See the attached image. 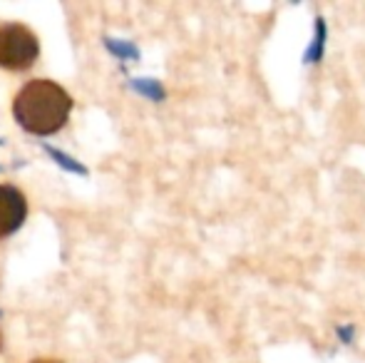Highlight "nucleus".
Segmentation results:
<instances>
[{
  "mask_svg": "<svg viewBox=\"0 0 365 363\" xmlns=\"http://www.w3.org/2000/svg\"><path fill=\"white\" fill-rule=\"evenodd\" d=\"M110 50L117 55H122V58H137V50L135 45H125V43H110Z\"/></svg>",
  "mask_w": 365,
  "mask_h": 363,
  "instance_id": "0eeeda50",
  "label": "nucleus"
},
{
  "mask_svg": "<svg viewBox=\"0 0 365 363\" xmlns=\"http://www.w3.org/2000/svg\"><path fill=\"white\" fill-rule=\"evenodd\" d=\"M28 217L25 194L13 184H0V239L15 234Z\"/></svg>",
  "mask_w": 365,
  "mask_h": 363,
  "instance_id": "7ed1b4c3",
  "label": "nucleus"
},
{
  "mask_svg": "<svg viewBox=\"0 0 365 363\" xmlns=\"http://www.w3.org/2000/svg\"><path fill=\"white\" fill-rule=\"evenodd\" d=\"M0 349H3V336H0Z\"/></svg>",
  "mask_w": 365,
  "mask_h": 363,
  "instance_id": "1a4fd4ad",
  "label": "nucleus"
},
{
  "mask_svg": "<svg viewBox=\"0 0 365 363\" xmlns=\"http://www.w3.org/2000/svg\"><path fill=\"white\" fill-rule=\"evenodd\" d=\"M73 110V97L53 80H30L13 100V117L30 135L48 137L65 127Z\"/></svg>",
  "mask_w": 365,
  "mask_h": 363,
  "instance_id": "f257e3e1",
  "label": "nucleus"
},
{
  "mask_svg": "<svg viewBox=\"0 0 365 363\" xmlns=\"http://www.w3.org/2000/svg\"><path fill=\"white\" fill-rule=\"evenodd\" d=\"M336 339L341 346H353L358 339V326L353 321H346V324H338L336 326Z\"/></svg>",
  "mask_w": 365,
  "mask_h": 363,
  "instance_id": "423d86ee",
  "label": "nucleus"
},
{
  "mask_svg": "<svg viewBox=\"0 0 365 363\" xmlns=\"http://www.w3.org/2000/svg\"><path fill=\"white\" fill-rule=\"evenodd\" d=\"M40 55V40L30 28L20 23L0 25V68L23 73L33 68Z\"/></svg>",
  "mask_w": 365,
  "mask_h": 363,
  "instance_id": "f03ea898",
  "label": "nucleus"
},
{
  "mask_svg": "<svg viewBox=\"0 0 365 363\" xmlns=\"http://www.w3.org/2000/svg\"><path fill=\"white\" fill-rule=\"evenodd\" d=\"M132 88H135L137 92H142V95L149 97V100H154V102H159V100H164V97H167V92H164L162 85H159L157 80H149V78L135 80V83H132Z\"/></svg>",
  "mask_w": 365,
  "mask_h": 363,
  "instance_id": "39448f33",
  "label": "nucleus"
},
{
  "mask_svg": "<svg viewBox=\"0 0 365 363\" xmlns=\"http://www.w3.org/2000/svg\"><path fill=\"white\" fill-rule=\"evenodd\" d=\"M33 363H55V361H33Z\"/></svg>",
  "mask_w": 365,
  "mask_h": 363,
  "instance_id": "6e6552de",
  "label": "nucleus"
},
{
  "mask_svg": "<svg viewBox=\"0 0 365 363\" xmlns=\"http://www.w3.org/2000/svg\"><path fill=\"white\" fill-rule=\"evenodd\" d=\"M326 48H328V20L323 18L321 13L313 18V38L311 43L306 45L301 55V63L313 68V65H321L323 58H326Z\"/></svg>",
  "mask_w": 365,
  "mask_h": 363,
  "instance_id": "20e7f679",
  "label": "nucleus"
}]
</instances>
